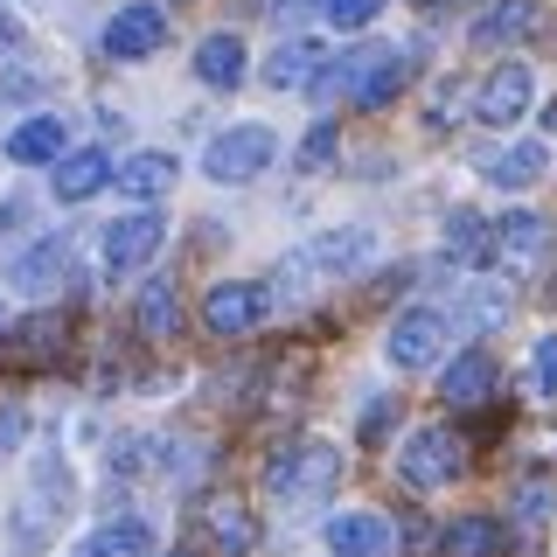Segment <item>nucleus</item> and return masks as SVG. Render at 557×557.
Wrapping results in <instances>:
<instances>
[{
	"label": "nucleus",
	"mask_w": 557,
	"mask_h": 557,
	"mask_svg": "<svg viewBox=\"0 0 557 557\" xmlns=\"http://www.w3.org/2000/svg\"><path fill=\"white\" fill-rule=\"evenodd\" d=\"M161 42H168V8H153V0L119 8L112 22H104V35H98V49H104L112 63H139V57H153Z\"/></svg>",
	"instance_id": "6e6552de"
},
{
	"label": "nucleus",
	"mask_w": 557,
	"mask_h": 557,
	"mask_svg": "<svg viewBox=\"0 0 557 557\" xmlns=\"http://www.w3.org/2000/svg\"><path fill=\"white\" fill-rule=\"evenodd\" d=\"M139 550H153V530L139 516H119V522H104V530H91L77 544V557H139Z\"/></svg>",
	"instance_id": "b1692460"
},
{
	"label": "nucleus",
	"mask_w": 557,
	"mask_h": 557,
	"mask_svg": "<svg viewBox=\"0 0 557 557\" xmlns=\"http://www.w3.org/2000/svg\"><path fill=\"white\" fill-rule=\"evenodd\" d=\"M460 98H467V84H460V77H446L440 91L425 98V126H453V119H460Z\"/></svg>",
	"instance_id": "2f4dec72"
},
{
	"label": "nucleus",
	"mask_w": 557,
	"mask_h": 557,
	"mask_svg": "<svg viewBox=\"0 0 557 557\" xmlns=\"http://www.w3.org/2000/svg\"><path fill=\"white\" fill-rule=\"evenodd\" d=\"M327 161H335V126L321 119V126H313V133L300 139V168H307V174H321Z\"/></svg>",
	"instance_id": "473e14b6"
},
{
	"label": "nucleus",
	"mask_w": 557,
	"mask_h": 557,
	"mask_svg": "<svg viewBox=\"0 0 557 557\" xmlns=\"http://www.w3.org/2000/svg\"><path fill=\"white\" fill-rule=\"evenodd\" d=\"M202 530H209V544H216L223 557H244V550L258 544V516L244 509L237 495H209L202 502Z\"/></svg>",
	"instance_id": "2eb2a0df"
},
{
	"label": "nucleus",
	"mask_w": 557,
	"mask_h": 557,
	"mask_svg": "<svg viewBox=\"0 0 557 557\" xmlns=\"http://www.w3.org/2000/svg\"><path fill=\"white\" fill-rule=\"evenodd\" d=\"M321 42H278L272 57H265V84L272 91H307L313 77H321Z\"/></svg>",
	"instance_id": "412c9836"
},
{
	"label": "nucleus",
	"mask_w": 557,
	"mask_h": 557,
	"mask_svg": "<svg viewBox=\"0 0 557 557\" xmlns=\"http://www.w3.org/2000/svg\"><path fill=\"white\" fill-rule=\"evenodd\" d=\"M335 481H342V453H335V446H321V440L286 446V453H278V460L265 467L272 502H286V509H307V502H321Z\"/></svg>",
	"instance_id": "f03ea898"
},
{
	"label": "nucleus",
	"mask_w": 557,
	"mask_h": 557,
	"mask_svg": "<svg viewBox=\"0 0 557 557\" xmlns=\"http://www.w3.org/2000/svg\"><path fill=\"white\" fill-rule=\"evenodd\" d=\"M544 258H550V223L536 216V209H509V216L495 223V265L509 278H530Z\"/></svg>",
	"instance_id": "1a4fd4ad"
},
{
	"label": "nucleus",
	"mask_w": 557,
	"mask_h": 557,
	"mask_svg": "<svg viewBox=\"0 0 557 557\" xmlns=\"http://www.w3.org/2000/svg\"><path fill=\"white\" fill-rule=\"evenodd\" d=\"M391 418H397V397H376V405L362 411V440H383V432H391Z\"/></svg>",
	"instance_id": "72a5a7b5"
},
{
	"label": "nucleus",
	"mask_w": 557,
	"mask_h": 557,
	"mask_svg": "<svg viewBox=\"0 0 557 557\" xmlns=\"http://www.w3.org/2000/svg\"><path fill=\"white\" fill-rule=\"evenodd\" d=\"M174 174H182V168H174V153H133V161L119 168V188H126L133 202H161L168 188H174Z\"/></svg>",
	"instance_id": "5701e85b"
},
{
	"label": "nucleus",
	"mask_w": 557,
	"mask_h": 557,
	"mask_svg": "<svg viewBox=\"0 0 557 557\" xmlns=\"http://www.w3.org/2000/svg\"><path fill=\"white\" fill-rule=\"evenodd\" d=\"M49 182H57V202H91L104 182H119V168H112V153H104V147H77V153H63V161H57Z\"/></svg>",
	"instance_id": "4468645a"
},
{
	"label": "nucleus",
	"mask_w": 557,
	"mask_h": 557,
	"mask_svg": "<svg viewBox=\"0 0 557 557\" xmlns=\"http://www.w3.org/2000/svg\"><path fill=\"white\" fill-rule=\"evenodd\" d=\"M530 98H536L530 63H502V70H487V84L474 91V119L481 126H516L530 112Z\"/></svg>",
	"instance_id": "9b49d317"
},
{
	"label": "nucleus",
	"mask_w": 557,
	"mask_h": 557,
	"mask_svg": "<svg viewBox=\"0 0 557 557\" xmlns=\"http://www.w3.org/2000/svg\"><path fill=\"white\" fill-rule=\"evenodd\" d=\"M460 313H467V327H502V321H509V293H502V286H474Z\"/></svg>",
	"instance_id": "c756f323"
},
{
	"label": "nucleus",
	"mask_w": 557,
	"mask_h": 557,
	"mask_svg": "<svg viewBox=\"0 0 557 557\" xmlns=\"http://www.w3.org/2000/svg\"><path fill=\"white\" fill-rule=\"evenodd\" d=\"M446 342H453V321L440 307H411V313H397L391 321V362L397 370H432V362L446 356Z\"/></svg>",
	"instance_id": "0eeeda50"
},
{
	"label": "nucleus",
	"mask_w": 557,
	"mask_h": 557,
	"mask_svg": "<svg viewBox=\"0 0 557 557\" xmlns=\"http://www.w3.org/2000/svg\"><path fill=\"white\" fill-rule=\"evenodd\" d=\"M265 307H272L265 286H251V278H223V286L202 293V327L216 342H237V335H251V327L265 321Z\"/></svg>",
	"instance_id": "423d86ee"
},
{
	"label": "nucleus",
	"mask_w": 557,
	"mask_h": 557,
	"mask_svg": "<svg viewBox=\"0 0 557 557\" xmlns=\"http://www.w3.org/2000/svg\"><path fill=\"white\" fill-rule=\"evenodd\" d=\"M63 313H35V321H22L14 327V342H8V356L14 362H57L63 356Z\"/></svg>",
	"instance_id": "a878e982"
},
{
	"label": "nucleus",
	"mask_w": 557,
	"mask_h": 557,
	"mask_svg": "<svg viewBox=\"0 0 557 557\" xmlns=\"http://www.w3.org/2000/svg\"><path fill=\"white\" fill-rule=\"evenodd\" d=\"M63 509H70V467H63V453H42L35 474H28V495L14 502V544L35 550L49 530H57Z\"/></svg>",
	"instance_id": "7ed1b4c3"
},
{
	"label": "nucleus",
	"mask_w": 557,
	"mask_h": 557,
	"mask_svg": "<svg viewBox=\"0 0 557 557\" xmlns=\"http://www.w3.org/2000/svg\"><path fill=\"white\" fill-rule=\"evenodd\" d=\"M460 467H467V446H460V432H446V425H418L405 440V453H397V474H405V487H418V495L446 487Z\"/></svg>",
	"instance_id": "39448f33"
},
{
	"label": "nucleus",
	"mask_w": 557,
	"mask_h": 557,
	"mask_svg": "<svg viewBox=\"0 0 557 557\" xmlns=\"http://www.w3.org/2000/svg\"><path fill=\"white\" fill-rule=\"evenodd\" d=\"M14 42H22V22H14V14L0 8V49H14Z\"/></svg>",
	"instance_id": "c9c22d12"
},
{
	"label": "nucleus",
	"mask_w": 557,
	"mask_h": 557,
	"mask_svg": "<svg viewBox=\"0 0 557 557\" xmlns=\"http://www.w3.org/2000/svg\"><path fill=\"white\" fill-rule=\"evenodd\" d=\"M161 557H196V550H161Z\"/></svg>",
	"instance_id": "4c0bfd02"
},
{
	"label": "nucleus",
	"mask_w": 557,
	"mask_h": 557,
	"mask_svg": "<svg viewBox=\"0 0 557 557\" xmlns=\"http://www.w3.org/2000/svg\"><path fill=\"white\" fill-rule=\"evenodd\" d=\"M550 509H557L550 474H522V487H516V522H522V530H544Z\"/></svg>",
	"instance_id": "cd10ccee"
},
{
	"label": "nucleus",
	"mask_w": 557,
	"mask_h": 557,
	"mask_svg": "<svg viewBox=\"0 0 557 557\" xmlns=\"http://www.w3.org/2000/svg\"><path fill=\"white\" fill-rule=\"evenodd\" d=\"M536 22H544V8L536 0H495L487 14H474V49H502V42H522Z\"/></svg>",
	"instance_id": "dca6fc26"
},
{
	"label": "nucleus",
	"mask_w": 557,
	"mask_h": 557,
	"mask_svg": "<svg viewBox=\"0 0 557 557\" xmlns=\"http://www.w3.org/2000/svg\"><path fill=\"white\" fill-rule=\"evenodd\" d=\"M550 126H557V104H550Z\"/></svg>",
	"instance_id": "58836bf2"
},
{
	"label": "nucleus",
	"mask_w": 557,
	"mask_h": 557,
	"mask_svg": "<svg viewBox=\"0 0 557 557\" xmlns=\"http://www.w3.org/2000/svg\"><path fill=\"white\" fill-rule=\"evenodd\" d=\"M174 8H182V0H174Z\"/></svg>",
	"instance_id": "ea45409f"
},
{
	"label": "nucleus",
	"mask_w": 557,
	"mask_h": 557,
	"mask_svg": "<svg viewBox=\"0 0 557 557\" xmlns=\"http://www.w3.org/2000/svg\"><path fill=\"white\" fill-rule=\"evenodd\" d=\"M63 272H70V237H42L35 251L14 258V286L22 293H57Z\"/></svg>",
	"instance_id": "6ab92c4d"
},
{
	"label": "nucleus",
	"mask_w": 557,
	"mask_h": 557,
	"mask_svg": "<svg viewBox=\"0 0 557 557\" xmlns=\"http://www.w3.org/2000/svg\"><path fill=\"white\" fill-rule=\"evenodd\" d=\"M530 397H557V335L530 348Z\"/></svg>",
	"instance_id": "7c9ffc66"
},
{
	"label": "nucleus",
	"mask_w": 557,
	"mask_h": 557,
	"mask_svg": "<svg viewBox=\"0 0 557 557\" xmlns=\"http://www.w3.org/2000/svg\"><path fill=\"white\" fill-rule=\"evenodd\" d=\"M196 77L209 84V91H237V84H244V42H237L231 28L196 42Z\"/></svg>",
	"instance_id": "a211bd4d"
},
{
	"label": "nucleus",
	"mask_w": 557,
	"mask_h": 557,
	"mask_svg": "<svg viewBox=\"0 0 557 557\" xmlns=\"http://www.w3.org/2000/svg\"><path fill=\"white\" fill-rule=\"evenodd\" d=\"M376 258V231H362V223H348V231H321L313 244H300V251L278 265V293H307V278H327V272H362Z\"/></svg>",
	"instance_id": "f257e3e1"
},
{
	"label": "nucleus",
	"mask_w": 557,
	"mask_h": 557,
	"mask_svg": "<svg viewBox=\"0 0 557 557\" xmlns=\"http://www.w3.org/2000/svg\"><path fill=\"white\" fill-rule=\"evenodd\" d=\"M272 153H278L272 126H231V133H216L202 147V174L223 182V188H244V182H258V174L272 168Z\"/></svg>",
	"instance_id": "20e7f679"
},
{
	"label": "nucleus",
	"mask_w": 557,
	"mask_h": 557,
	"mask_svg": "<svg viewBox=\"0 0 557 557\" xmlns=\"http://www.w3.org/2000/svg\"><path fill=\"white\" fill-rule=\"evenodd\" d=\"M133 321H139V335H147V342H174V327H182V293H174V278H153V286H139Z\"/></svg>",
	"instance_id": "4be33fe9"
},
{
	"label": "nucleus",
	"mask_w": 557,
	"mask_h": 557,
	"mask_svg": "<svg viewBox=\"0 0 557 557\" xmlns=\"http://www.w3.org/2000/svg\"><path fill=\"white\" fill-rule=\"evenodd\" d=\"M418 8H425V14H440V8H453V0H418Z\"/></svg>",
	"instance_id": "e433bc0d"
},
{
	"label": "nucleus",
	"mask_w": 557,
	"mask_h": 557,
	"mask_svg": "<svg viewBox=\"0 0 557 557\" xmlns=\"http://www.w3.org/2000/svg\"><path fill=\"white\" fill-rule=\"evenodd\" d=\"M161 237H168L161 209H133V216H119L112 231H104V272H139L153 251H161Z\"/></svg>",
	"instance_id": "9d476101"
},
{
	"label": "nucleus",
	"mask_w": 557,
	"mask_h": 557,
	"mask_svg": "<svg viewBox=\"0 0 557 557\" xmlns=\"http://www.w3.org/2000/svg\"><path fill=\"white\" fill-rule=\"evenodd\" d=\"M440 397H446L453 411H481L487 397H495V356H487V348H467V356H453L446 376H440Z\"/></svg>",
	"instance_id": "ddd939ff"
},
{
	"label": "nucleus",
	"mask_w": 557,
	"mask_h": 557,
	"mask_svg": "<svg viewBox=\"0 0 557 557\" xmlns=\"http://www.w3.org/2000/svg\"><path fill=\"white\" fill-rule=\"evenodd\" d=\"M376 14H383V0H321V22H327V28H342V35L370 28Z\"/></svg>",
	"instance_id": "c85d7f7f"
},
{
	"label": "nucleus",
	"mask_w": 557,
	"mask_h": 557,
	"mask_svg": "<svg viewBox=\"0 0 557 557\" xmlns=\"http://www.w3.org/2000/svg\"><path fill=\"white\" fill-rule=\"evenodd\" d=\"M440 557H502V522H495V516H460V522H446Z\"/></svg>",
	"instance_id": "393cba45"
},
{
	"label": "nucleus",
	"mask_w": 557,
	"mask_h": 557,
	"mask_svg": "<svg viewBox=\"0 0 557 557\" xmlns=\"http://www.w3.org/2000/svg\"><path fill=\"white\" fill-rule=\"evenodd\" d=\"M63 153H70L63 147V119H49V112L42 119H22V126L8 133V161L14 168H42V161H63Z\"/></svg>",
	"instance_id": "f3484780"
},
{
	"label": "nucleus",
	"mask_w": 557,
	"mask_h": 557,
	"mask_svg": "<svg viewBox=\"0 0 557 557\" xmlns=\"http://www.w3.org/2000/svg\"><path fill=\"white\" fill-rule=\"evenodd\" d=\"M544 174H550L544 139H516V147H502L495 161H487V182L495 188H530V182H544Z\"/></svg>",
	"instance_id": "aec40b11"
},
{
	"label": "nucleus",
	"mask_w": 557,
	"mask_h": 557,
	"mask_svg": "<svg viewBox=\"0 0 557 557\" xmlns=\"http://www.w3.org/2000/svg\"><path fill=\"white\" fill-rule=\"evenodd\" d=\"M327 557H397V530L376 509H348L327 522Z\"/></svg>",
	"instance_id": "f8f14e48"
},
{
	"label": "nucleus",
	"mask_w": 557,
	"mask_h": 557,
	"mask_svg": "<svg viewBox=\"0 0 557 557\" xmlns=\"http://www.w3.org/2000/svg\"><path fill=\"white\" fill-rule=\"evenodd\" d=\"M446 251L460 258V265H487V258H495V223H481L474 209H453L446 216Z\"/></svg>",
	"instance_id": "bb28decb"
},
{
	"label": "nucleus",
	"mask_w": 557,
	"mask_h": 557,
	"mask_svg": "<svg viewBox=\"0 0 557 557\" xmlns=\"http://www.w3.org/2000/svg\"><path fill=\"white\" fill-rule=\"evenodd\" d=\"M28 91H42L35 70H0V98H28Z\"/></svg>",
	"instance_id": "f704fd0d"
}]
</instances>
